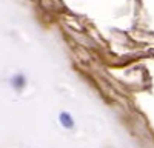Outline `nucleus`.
Segmentation results:
<instances>
[{"mask_svg":"<svg viewBox=\"0 0 154 148\" xmlns=\"http://www.w3.org/2000/svg\"><path fill=\"white\" fill-rule=\"evenodd\" d=\"M59 123L62 125V128H65V130H72L75 127V120L68 111H62L59 114Z\"/></svg>","mask_w":154,"mask_h":148,"instance_id":"1","label":"nucleus"},{"mask_svg":"<svg viewBox=\"0 0 154 148\" xmlns=\"http://www.w3.org/2000/svg\"><path fill=\"white\" fill-rule=\"evenodd\" d=\"M9 85H11L12 90L22 91L25 86H26V77H25L23 74H14V76H11V79H9Z\"/></svg>","mask_w":154,"mask_h":148,"instance_id":"2","label":"nucleus"}]
</instances>
